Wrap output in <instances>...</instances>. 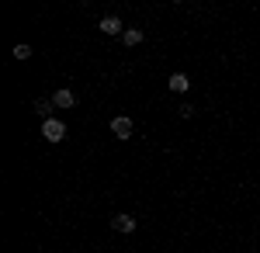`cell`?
I'll return each instance as SVG.
<instances>
[{
    "instance_id": "6da1fadb",
    "label": "cell",
    "mask_w": 260,
    "mask_h": 253,
    "mask_svg": "<svg viewBox=\"0 0 260 253\" xmlns=\"http://www.w3.org/2000/svg\"><path fill=\"white\" fill-rule=\"evenodd\" d=\"M42 136L49 139V142H62V139H66V121H59V118L42 121Z\"/></svg>"
},
{
    "instance_id": "7a4b0ae2",
    "label": "cell",
    "mask_w": 260,
    "mask_h": 253,
    "mask_svg": "<svg viewBox=\"0 0 260 253\" xmlns=\"http://www.w3.org/2000/svg\"><path fill=\"white\" fill-rule=\"evenodd\" d=\"M111 226H115V233H136V215H128V212H118L115 218H111Z\"/></svg>"
},
{
    "instance_id": "3957f363",
    "label": "cell",
    "mask_w": 260,
    "mask_h": 253,
    "mask_svg": "<svg viewBox=\"0 0 260 253\" xmlns=\"http://www.w3.org/2000/svg\"><path fill=\"white\" fill-rule=\"evenodd\" d=\"M111 132H115L118 139H132V118H128V115L111 118Z\"/></svg>"
},
{
    "instance_id": "277c9868",
    "label": "cell",
    "mask_w": 260,
    "mask_h": 253,
    "mask_svg": "<svg viewBox=\"0 0 260 253\" xmlns=\"http://www.w3.org/2000/svg\"><path fill=\"white\" fill-rule=\"evenodd\" d=\"M52 104H56V108H77V94H73L70 87H62V90L52 94Z\"/></svg>"
},
{
    "instance_id": "5b68a950",
    "label": "cell",
    "mask_w": 260,
    "mask_h": 253,
    "mask_svg": "<svg viewBox=\"0 0 260 253\" xmlns=\"http://www.w3.org/2000/svg\"><path fill=\"white\" fill-rule=\"evenodd\" d=\"M101 31H104V35H125V28H121V18H115V14L101 18Z\"/></svg>"
},
{
    "instance_id": "8992f818",
    "label": "cell",
    "mask_w": 260,
    "mask_h": 253,
    "mask_svg": "<svg viewBox=\"0 0 260 253\" xmlns=\"http://www.w3.org/2000/svg\"><path fill=\"white\" fill-rule=\"evenodd\" d=\"M187 87H191V77H187V73H174V77H170V90H174V94H187Z\"/></svg>"
},
{
    "instance_id": "52a82bcc",
    "label": "cell",
    "mask_w": 260,
    "mask_h": 253,
    "mask_svg": "<svg viewBox=\"0 0 260 253\" xmlns=\"http://www.w3.org/2000/svg\"><path fill=\"white\" fill-rule=\"evenodd\" d=\"M52 108H56L52 98H39V101H35V111L42 115V121H49V118H52Z\"/></svg>"
},
{
    "instance_id": "ba28073f",
    "label": "cell",
    "mask_w": 260,
    "mask_h": 253,
    "mask_svg": "<svg viewBox=\"0 0 260 253\" xmlns=\"http://www.w3.org/2000/svg\"><path fill=\"white\" fill-rule=\"evenodd\" d=\"M121 42H125V45H139V42H142V31H139V28H128V31L121 35Z\"/></svg>"
},
{
    "instance_id": "9c48e42d",
    "label": "cell",
    "mask_w": 260,
    "mask_h": 253,
    "mask_svg": "<svg viewBox=\"0 0 260 253\" xmlns=\"http://www.w3.org/2000/svg\"><path fill=\"white\" fill-rule=\"evenodd\" d=\"M11 52H14V59H31V45H24V42H21V45L11 49Z\"/></svg>"
},
{
    "instance_id": "30bf717a",
    "label": "cell",
    "mask_w": 260,
    "mask_h": 253,
    "mask_svg": "<svg viewBox=\"0 0 260 253\" xmlns=\"http://www.w3.org/2000/svg\"><path fill=\"white\" fill-rule=\"evenodd\" d=\"M191 115H194V104L184 101V104H180V118H191Z\"/></svg>"
}]
</instances>
